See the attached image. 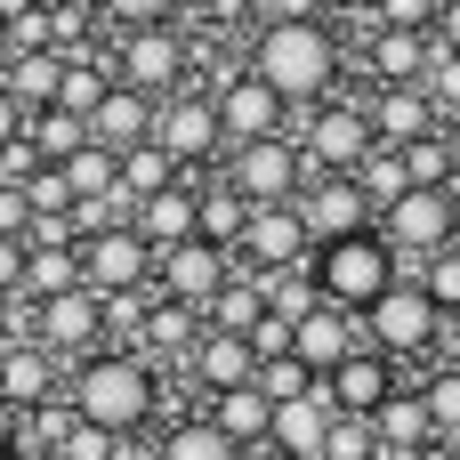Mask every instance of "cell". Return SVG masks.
<instances>
[{
  "label": "cell",
  "instance_id": "30",
  "mask_svg": "<svg viewBox=\"0 0 460 460\" xmlns=\"http://www.w3.org/2000/svg\"><path fill=\"white\" fill-rule=\"evenodd\" d=\"M243 218H251V202H243L226 178H202V186H194V234H202V243L234 251V243H243Z\"/></svg>",
  "mask_w": 460,
  "mask_h": 460
},
{
  "label": "cell",
  "instance_id": "37",
  "mask_svg": "<svg viewBox=\"0 0 460 460\" xmlns=\"http://www.w3.org/2000/svg\"><path fill=\"white\" fill-rule=\"evenodd\" d=\"M356 186H364V202H372V218H380L396 194H412V178H404V154H396V146H372V154L356 162Z\"/></svg>",
  "mask_w": 460,
  "mask_h": 460
},
{
  "label": "cell",
  "instance_id": "55",
  "mask_svg": "<svg viewBox=\"0 0 460 460\" xmlns=\"http://www.w3.org/2000/svg\"><path fill=\"white\" fill-rule=\"evenodd\" d=\"M412 460H460V445H445V437H429V445H420Z\"/></svg>",
  "mask_w": 460,
  "mask_h": 460
},
{
  "label": "cell",
  "instance_id": "28",
  "mask_svg": "<svg viewBox=\"0 0 460 460\" xmlns=\"http://www.w3.org/2000/svg\"><path fill=\"white\" fill-rule=\"evenodd\" d=\"M57 81H65V57H57V49H16V57L0 65V89H8L24 113L57 105Z\"/></svg>",
  "mask_w": 460,
  "mask_h": 460
},
{
  "label": "cell",
  "instance_id": "46",
  "mask_svg": "<svg viewBox=\"0 0 460 460\" xmlns=\"http://www.w3.org/2000/svg\"><path fill=\"white\" fill-rule=\"evenodd\" d=\"M372 24H388V32H429V24H437V0H380Z\"/></svg>",
  "mask_w": 460,
  "mask_h": 460
},
{
  "label": "cell",
  "instance_id": "41",
  "mask_svg": "<svg viewBox=\"0 0 460 460\" xmlns=\"http://www.w3.org/2000/svg\"><path fill=\"white\" fill-rule=\"evenodd\" d=\"M412 283H420L445 315H460V243H445L437 259H420V267H412Z\"/></svg>",
  "mask_w": 460,
  "mask_h": 460
},
{
  "label": "cell",
  "instance_id": "34",
  "mask_svg": "<svg viewBox=\"0 0 460 460\" xmlns=\"http://www.w3.org/2000/svg\"><path fill=\"white\" fill-rule=\"evenodd\" d=\"M57 178H65V194H73V202H105V194L121 186V162H113L105 146H81V154H65V162H57Z\"/></svg>",
  "mask_w": 460,
  "mask_h": 460
},
{
  "label": "cell",
  "instance_id": "23",
  "mask_svg": "<svg viewBox=\"0 0 460 460\" xmlns=\"http://www.w3.org/2000/svg\"><path fill=\"white\" fill-rule=\"evenodd\" d=\"M186 372H194V388L226 396V388H251V380H259V356H251V340H234V332H202L194 356H186Z\"/></svg>",
  "mask_w": 460,
  "mask_h": 460
},
{
  "label": "cell",
  "instance_id": "29",
  "mask_svg": "<svg viewBox=\"0 0 460 460\" xmlns=\"http://www.w3.org/2000/svg\"><path fill=\"white\" fill-rule=\"evenodd\" d=\"M259 315H267V283H259L251 267H234V275H226V291L202 307V332H234V340H251V332H259Z\"/></svg>",
  "mask_w": 460,
  "mask_h": 460
},
{
  "label": "cell",
  "instance_id": "6",
  "mask_svg": "<svg viewBox=\"0 0 460 460\" xmlns=\"http://www.w3.org/2000/svg\"><path fill=\"white\" fill-rule=\"evenodd\" d=\"M105 65H113V81H121V89H137V97H154V105H162V97H178V89H186L194 49H186V32H178V24H137V32H121V40H113V57H105Z\"/></svg>",
  "mask_w": 460,
  "mask_h": 460
},
{
  "label": "cell",
  "instance_id": "62",
  "mask_svg": "<svg viewBox=\"0 0 460 460\" xmlns=\"http://www.w3.org/2000/svg\"><path fill=\"white\" fill-rule=\"evenodd\" d=\"M445 129H453V137H460V113H453V121H445Z\"/></svg>",
  "mask_w": 460,
  "mask_h": 460
},
{
  "label": "cell",
  "instance_id": "8",
  "mask_svg": "<svg viewBox=\"0 0 460 460\" xmlns=\"http://www.w3.org/2000/svg\"><path fill=\"white\" fill-rule=\"evenodd\" d=\"M154 146L194 178V170H210L218 154H226V129H218V105L202 97V89H178V97H162L154 105Z\"/></svg>",
  "mask_w": 460,
  "mask_h": 460
},
{
  "label": "cell",
  "instance_id": "57",
  "mask_svg": "<svg viewBox=\"0 0 460 460\" xmlns=\"http://www.w3.org/2000/svg\"><path fill=\"white\" fill-rule=\"evenodd\" d=\"M8 460H57V453H49V445H16Z\"/></svg>",
  "mask_w": 460,
  "mask_h": 460
},
{
  "label": "cell",
  "instance_id": "25",
  "mask_svg": "<svg viewBox=\"0 0 460 460\" xmlns=\"http://www.w3.org/2000/svg\"><path fill=\"white\" fill-rule=\"evenodd\" d=\"M364 121H372V137H380V146H412V137L445 129V121H437V105H429L420 89H372V97H364Z\"/></svg>",
  "mask_w": 460,
  "mask_h": 460
},
{
  "label": "cell",
  "instance_id": "5",
  "mask_svg": "<svg viewBox=\"0 0 460 460\" xmlns=\"http://www.w3.org/2000/svg\"><path fill=\"white\" fill-rule=\"evenodd\" d=\"M291 146H299L307 178H356V162H364L380 137H372V121H364V97H323V105L299 113Z\"/></svg>",
  "mask_w": 460,
  "mask_h": 460
},
{
  "label": "cell",
  "instance_id": "9",
  "mask_svg": "<svg viewBox=\"0 0 460 460\" xmlns=\"http://www.w3.org/2000/svg\"><path fill=\"white\" fill-rule=\"evenodd\" d=\"M218 178L259 210V202H299L307 162H299V146H291V137H259V146H226V170H218Z\"/></svg>",
  "mask_w": 460,
  "mask_h": 460
},
{
  "label": "cell",
  "instance_id": "33",
  "mask_svg": "<svg viewBox=\"0 0 460 460\" xmlns=\"http://www.w3.org/2000/svg\"><path fill=\"white\" fill-rule=\"evenodd\" d=\"M105 89H113V65H105V57H89V49H81V57H65V81H57V105H65L73 121H89Z\"/></svg>",
  "mask_w": 460,
  "mask_h": 460
},
{
  "label": "cell",
  "instance_id": "45",
  "mask_svg": "<svg viewBox=\"0 0 460 460\" xmlns=\"http://www.w3.org/2000/svg\"><path fill=\"white\" fill-rule=\"evenodd\" d=\"M97 8H105V16H113L121 32H137V24H170V16H178L186 0H97Z\"/></svg>",
  "mask_w": 460,
  "mask_h": 460
},
{
  "label": "cell",
  "instance_id": "7",
  "mask_svg": "<svg viewBox=\"0 0 460 460\" xmlns=\"http://www.w3.org/2000/svg\"><path fill=\"white\" fill-rule=\"evenodd\" d=\"M372 226H380V243L396 251V275H412L420 259H437V251L453 243V194H445V186H412V194H396Z\"/></svg>",
  "mask_w": 460,
  "mask_h": 460
},
{
  "label": "cell",
  "instance_id": "31",
  "mask_svg": "<svg viewBox=\"0 0 460 460\" xmlns=\"http://www.w3.org/2000/svg\"><path fill=\"white\" fill-rule=\"evenodd\" d=\"M57 291H81V251L73 243H24V291L16 299H57Z\"/></svg>",
  "mask_w": 460,
  "mask_h": 460
},
{
  "label": "cell",
  "instance_id": "44",
  "mask_svg": "<svg viewBox=\"0 0 460 460\" xmlns=\"http://www.w3.org/2000/svg\"><path fill=\"white\" fill-rule=\"evenodd\" d=\"M323 460H380V437H372V420L340 412V420H332V437H323Z\"/></svg>",
  "mask_w": 460,
  "mask_h": 460
},
{
  "label": "cell",
  "instance_id": "3",
  "mask_svg": "<svg viewBox=\"0 0 460 460\" xmlns=\"http://www.w3.org/2000/svg\"><path fill=\"white\" fill-rule=\"evenodd\" d=\"M307 275H315V299H323V307L364 315V307L396 283V251L380 243V226H364V234H348V243H323V251L307 259Z\"/></svg>",
  "mask_w": 460,
  "mask_h": 460
},
{
  "label": "cell",
  "instance_id": "18",
  "mask_svg": "<svg viewBox=\"0 0 460 460\" xmlns=\"http://www.w3.org/2000/svg\"><path fill=\"white\" fill-rule=\"evenodd\" d=\"M396 388H404V380H396V364H388L380 348H356V356H348V364H340V372L323 380L332 412H356V420H372V412H380V404H388Z\"/></svg>",
  "mask_w": 460,
  "mask_h": 460
},
{
  "label": "cell",
  "instance_id": "47",
  "mask_svg": "<svg viewBox=\"0 0 460 460\" xmlns=\"http://www.w3.org/2000/svg\"><path fill=\"white\" fill-rule=\"evenodd\" d=\"M0 234H8V243L32 234V202H24V186H0Z\"/></svg>",
  "mask_w": 460,
  "mask_h": 460
},
{
  "label": "cell",
  "instance_id": "48",
  "mask_svg": "<svg viewBox=\"0 0 460 460\" xmlns=\"http://www.w3.org/2000/svg\"><path fill=\"white\" fill-rule=\"evenodd\" d=\"M251 356L267 364V356H291V323L283 315H259V332H251Z\"/></svg>",
  "mask_w": 460,
  "mask_h": 460
},
{
  "label": "cell",
  "instance_id": "16",
  "mask_svg": "<svg viewBox=\"0 0 460 460\" xmlns=\"http://www.w3.org/2000/svg\"><path fill=\"white\" fill-rule=\"evenodd\" d=\"M356 348H364V323H356V315H340V307H307V315L291 323V356H299L315 380H332Z\"/></svg>",
  "mask_w": 460,
  "mask_h": 460
},
{
  "label": "cell",
  "instance_id": "2",
  "mask_svg": "<svg viewBox=\"0 0 460 460\" xmlns=\"http://www.w3.org/2000/svg\"><path fill=\"white\" fill-rule=\"evenodd\" d=\"M65 404H73L89 429H105V437H121V445H129V437L154 420L162 380H154V364H146V356H129V348H97V356H81V364H73Z\"/></svg>",
  "mask_w": 460,
  "mask_h": 460
},
{
  "label": "cell",
  "instance_id": "11",
  "mask_svg": "<svg viewBox=\"0 0 460 460\" xmlns=\"http://www.w3.org/2000/svg\"><path fill=\"white\" fill-rule=\"evenodd\" d=\"M73 251H81V291H97V299H121V291L154 283V251L137 243V226H97Z\"/></svg>",
  "mask_w": 460,
  "mask_h": 460
},
{
  "label": "cell",
  "instance_id": "17",
  "mask_svg": "<svg viewBox=\"0 0 460 460\" xmlns=\"http://www.w3.org/2000/svg\"><path fill=\"white\" fill-rule=\"evenodd\" d=\"M332 396L307 388L291 404H275V429H267V460H323V437H332Z\"/></svg>",
  "mask_w": 460,
  "mask_h": 460
},
{
  "label": "cell",
  "instance_id": "22",
  "mask_svg": "<svg viewBox=\"0 0 460 460\" xmlns=\"http://www.w3.org/2000/svg\"><path fill=\"white\" fill-rule=\"evenodd\" d=\"M429 32H388V24H372V40H364V65H372V89H420V73H429Z\"/></svg>",
  "mask_w": 460,
  "mask_h": 460
},
{
  "label": "cell",
  "instance_id": "59",
  "mask_svg": "<svg viewBox=\"0 0 460 460\" xmlns=\"http://www.w3.org/2000/svg\"><path fill=\"white\" fill-rule=\"evenodd\" d=\"M453 243H460V186H453Z\"/></svg>",
  "mask_w": 460,
  "mask_h": 460
},
{
  "label": "cell",
  "instance_id": "42",
  "mask_svg": "<svg viewBox=\"0 0 460 460\" xmlns=\"http://www.w3.org/2000/svg\"><path fill=\"white\" fill-rule=\"evenodd\" d=\"M420 97L437 105V121H453V113H460V57H453V49H429V73H420Z\"/></svg>",
  "mask_w": 460,
  "mask_h": 460
},
{
  "label": "cell",
  "instance_id": "15",
  "mask_svg": "<svg viewBox=\"0 0 460 460\" xmlns=\"http://www.w3.org/2000/svg\"><path fill=\"white\" fill-rule=\"evenodd\" d=\"M299 226H307V243L323 251V243L364 234V226H372V202H364L356 178H307V186H299Z\"/></svg>",
  "mask_w": 460,
  "mask_h": 460
},
{
  "label": "cell",
  "instance_id": "24",
  "mask_svg": "<svg viewBox=\"0 0 460 460\" xmlns=\"http://www.w3.org/2000/svg\"><path fill=\"white\" fill-rule=\"evenodd\" d=\"M202 420H210V429H218V437H226V445H234V453L251 460H267V429H275V404H267V396H259V388H226V396H210V412H202Z\"/></svg>",
  "mask_w": 460,
  "mask_h": 460
},
{
  "label": "cell",
  "instance_id": "50",
  "mask_svg": "<svg viewBox=\"0 0 460 460\" xmlns=\"http://www.w3.org/2000/svg\"><path fill=\"white\" fill-rule=\"evenodd\" d=\"M429 40L460 57V0H437V24H429Z\"/></svg>",
  "mask_w": 460,
  "mask_h": 460
},
{
  "label": "cell",
  "instance_id": "27",
  "mask_svg": "<svg viewBox=\"0 0 460 460\" xmlns=\"http://www.w3.org/2000/svg\"><path fill=\"white\" fill-rule=\"evenodd\" d=\"M372 437H380V460H412L437 429H429V404H420V388H396L380 412H372Z\"/></svg>",
  "mask_w": 460,
  "mask_h": 460
},
{
  "label": "cell",
  "instance_id": "1",
  "mask_svg": "<svg viewBox=\"0 0 460 460\" xmlns=\"http://www.w3.org/2000/svg\"><path fill=\"white\" fill-rule=\"evenodd\" d=\"M340 32L323 24V16H307V24H259L251 32V73L291 105V113H307V105H323V97H340Z\"/></svg>",
  "mask_w": 460,
  "mask_h": 460
},
{
  "label": "cell",
  "instance_id": "26",
  "mask_svg": "<svg viewBox=\"0 0 460 460\" xmlns=\"http://www.w3.org/2000/svg\"><path fill=\"white\" fill-rule=\"evenodd\" d=\"M194 340H202V315L154 291V307H146V340H137V356H146V364H186V356H194Z\"/></svg>",
  "mask_w": 460,
  "mask_h": 460
},
{
  "label": "cell",
  "instance_id": "52",
  "mask_svg": "<svg viewBox=\"0 0 460 460\" xmlns=\"http://www.w3.org/2000/svg\"><path fill=\"white\" fill-rule=\"evenodd\" d=\"M16 445H24V412H16V404H8V396H0V460L16 453Z\"/></svg>",
  "mask_w": 460,
  "mask_h": 460
},
{
  "label": "cell",
  "instance_id": "38",
  "mask_svg": "<svg viewBox=\"0 0 460 460\" xmlns=\"http://www.w3.org/2000/svg\"><path fill=\"white\" fill-rule=\"evenodd\" d=\"M420 404H429V429H437L445 445H460V364H445V372L420 380Z\"/></svg>",
  "mask_w": 460,
  "mask_h": 460
},
{
  "label": "cell",
  "instance_id": "54",
  "mask_svg": "<svg viewBox=\"0 0 460 460\" xmlns=\"http://www.w3.org/2000/svg\"><path fill=\"white\" fill-rule=\"evenodd\" d=\"M372 8L380 0H323V16H364V24H372Z\"/></svg>",
  "mask_w": 460,
  "mask_h": 460
},
{
  "label": "cell",
  "instance_id": "12",
  "mask_svg": "<svg viewBox=\"0 0 460 460\" xmlns=\"http://www.w3.org/2000/svg\"><path fill=\"white\" fill-rule=\"evenodd\" d=\"M307 259H315V243H307V226H299V202H259V210L243 218L234 267H251V275H283V267H307Z\"/></svg>",
  "mask_w": 460,
  "mask_h": 460
},
{
  "label": "cell",
  "instance_id": "61",
  "mask_svg": "<svg viewBox=\"0 0 460 460\" xmlns=\"http://www.w3.org/2000/svg\"><path fill=\"white\" fill-rule=\"evenodd\" d=\"M40 8H81V0H40Z\"/></svg>",
  "mask_w": 460,
  "mask_h": 460
},
{
  "label": "cell",
  "instance_id": "36",
  "mask_svg": "<svg viewBox=\"0 0 460 460\" xmlns=\"http://www.w3.org/2000/svg\"><path fill=\"white\" fill-rule=\"evenodd\" d=\"M178 178H186V170H178V162H170V154H162L154 137L121 154V194H129V210H137L146 194H162V186H178Z\"/></svg>",
  "mask_w": 460,
  "mask_h": 460
},
{
  "label": "cell",
  "instance_id": "13",
  "mask_svg": "<svg viewBox=\"0 0 460 460\" xmlns=\"http://www.w3.org/2000/svg\"><path fill=\"white\" fill-rule=\"evenodd\" d=\"M32 340H40L57 364L97 356V348H105V299H97V291H57V299H40V307H32Z\"/></svg>",
  "mask_w": 460,
  "mask_h": 460
},
{
  "label": "cell",
  "instance_id": "58",
  "mask_svg": "<svg viewBox=\"0 0 460 460\" xmlns=\"http://www.w3.org/2000/svg\"><path fill=\"white\" fill-rule=\"evenodd\" d=\"M445 348H460V315H445Z\"/></svg>",
  "mask_w": 460,
  "mask_h": 460
},
{
  "label": "cell",
  "instance_id": "53",
  "mask_svg": "<svg viewBox=\"0 0 460 460\" xmlns=\"http://www.w3.org/2000/svg\"><path fill=\"white\" fill-rule=\"evenodd\" d=\"M8 137H24V105H16V97L0 89V146H8Z\"/></svg>",
  "mask_w": 460,
  "mask_h": 460
},
{
  "label": "cell",
  "instance_id": "51",
  "mask_svg": "<svg viewBox=\"0 0 460 460\" xmlns=\"http://www.w3.org/2000/svg\"><path fill=\"white\" fill-rule=\"evenodd\" d=\"M267 8V24H307V16H323V0H259Z\"/></svg>",
  "mask_w": 460,
  "mask_h": 460
},
{
  "label": "cell",
  "instance_id": "39",
  "mask_svg": "<svg viewBox=\"0 0 460 460\" xmlns=\"http://www.w3.org/2000/svg\"><path fill=\"white\" fill-rule=\"evenodd\" d=\"M154 460H243V453H234L210 420H178V429L162 437V453H154Z\"/></svg>",
  "mask_w": 460,
  "mask_h": 460
},
{
  "label": "cell",
  "instance_id": "60",
  "mask_svg": "<svg viewBox=\"0 0 460 460\" xmlns=\"http://www.w3.org/2000/svg\"><path fill=\"white\" fill-rule=\"evenodd\" d=\"M8 57H16V49H8V24H0V65H8Z\"/></svg>",
  "mask_w": 460,
  "mask_h": 460
},
{
  "label": "cell",
  "instance_id": "20",
  "mask_svg": "<svg viewBox=\"0 0 460 460\" xmlns=\"http://www.w3.org/2000/svg\"><path fill=\"white\" fill-rule=\"evenodd\" d=\"M194 186H202V178H178V186H162V194H146V202L129 210L137 243H146L154 259L178 251V243H194Z\"/></svg>",
  "mask_w": 460,
  "mask_h": 460
},
{
  "label": "cell",
  "instance_id": "35",
  "mask_svg": "<svg viewBox=\"0 0 460 460\" xmlns=\"http://www.w3.org/2000/svg\"><path fill=\"white\" fill-rule=\"evenodd\" d=\"M24 137H32V154H40V162H65V154H81V146H89V121H73L65 105H40V113H24Z\"/></svg>",
  "mask_w": 460,
  "mask_h": 460
},
{
  "label": "cell",
  "instance_id": "14",
  "mask_svg": "<svg viewBox=\"0 0 460 460\" xmlns=\"http://www.w3.org/2000/svg\"><path fill=\"white\" fill-rule=\"evenodd\" d=\"M226 275H234V251H218V243H202V234L154 259V291H162V299H178V307H194V315L226 291Z\"/></svg>",
  "mask_w": 460,
  "mask_h": 460
},
{
  "label": "cell",
  "instance_id": "40",
  "mask_svg": "<svg viewBox=\"0 0 460 460\" xmlns=\"http://www.w3.org/2000/svg\"><path fill=\"white\" fill-rule=\"evenodd\" d=\"M251 388H259V396H267V404H291V396H307V388H323V380H315V372H307V364H299V356H267V364H259V380H251Z\"/></svg>",
  "mask_w": 460,
  "mask_h": 460
},
{
  "label": "cell",
  "instance_id": "49",
  "mask_svg": "<svg viewBox=\"0 0 460 460\" xmlns=\"http://www.w3.org/2000/svg\"><path fill=\"white\" fill-rule=\"evenodd\" d=\"M16 291H24V243L0 234V299H16Z\"/></svg>",
  "mask_w": 460,
  "mask_h": 460
},
{
  "label": "cell",
  "instance_id": "56",
  "mask_svg": "<svg viewBox=\"0 0 460 460\" xmlns=\"http://www.w3.org/2000/svg\"><path fill=\"white\" fill-rule=\"evenodd\" d=\"M40 0H0V24H16V16H32Z\"/></svg>",
  "mask_w": 460,
  "mask_h": 460
},
{
  "label": "cell",
  "instance_id": "10",
  "mask_svg": "<svg viewBox=\"0 0 460 460\" xmlns=\"http://www.w3.org/2000/svg\"><path fill=\"white\" fill-rule=\"evenodd\" d=\"M210 105H218V129H226V146H259V137H291V105L251 73V65H234L218 89H210Z\"/></svg>",
  "mask_w": 460,
  "mask_h": 460
},
{
  "label": "cell",
  "instance_id": "21",
  "mask_svg": "<svg viewBox=\"0 0 460 460\" xmlns=\"http://www.w3.org/2000/svg\"><path fill=\"white\" fill-rule=\"evenodd\" d=\"M146 137H154V97H137V89L113 81V89L97 97V113H89V146H105V154L121 162V154L146 146Z\"/></svg>",
  "mask_w": 460,
  "mask_h": 460
},
{
  "label": "cell",
  "instance_id": "4",
  "mask_svg": "<svg viewBox=\"0 0 460 460\" xmlns=\"http://www.w3.org/2000/svg\"><path fill=\"white\" fill-rule=\"evenodd\" d=\"M356 323H364V348H380L388 364H412V356H437V348H445V307H437L412 275H396Z\"/></svg>",
  "mask_w": 460,
  "mask_h": 460
},
{
  "label": "cell",
  "instance_id": "32",
  "mask_svg": "<svg viewBox=\"0 0 460 460\" xmlns=\"http://www.w3.org/2000/svg\"><path fill=\"white\" fill-rule=\"evenodd\" d=\"M396 154H404V178H412V186H445V194L460 186V137L453 129H429V137H412V146H396Z\"/></svg>",
  "mask_w": 460,
  "mask_h": 460
},
{
  "label": "cell",
  "instance_id": "19",
  "mask_svg": "<svg viewBox=\"0 0 460 460\" xmlns=\"http://www.w3.org/2000/svg\"><path fill=\"white\" fill-rule=\"evenodd\" d=\"M0 396H8L16 412H40V404H57V396H65V380H57V356H49L40 340H0Z\"/></svg>",
  "mask_w": 460,
  "mask_h": 460
},
{
  "label": "cell",
  "instance_id": "43",
  "mask_svg": "<svg viewBox=\"0 0 460 460\" xmlns=\"http://www.w3.org/2000/svg\"><path fill=\"white\" fill-rule=\"evenodd\" d=\"M57 460H129V445H121V437H105V429H89V420L73 412V429L57 437Z\"/></svg>",
  "mask_w": 460,
  "mask_h": 460
}]
</instances>
